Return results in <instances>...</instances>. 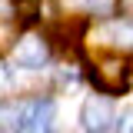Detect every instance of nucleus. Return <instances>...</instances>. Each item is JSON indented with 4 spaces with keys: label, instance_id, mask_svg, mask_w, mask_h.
I'll use <instances>...</instances> for the list:
<instances>
[{
    "label": "nucleus",
    "instance_id": "6",
    "mask_svg": "<svg viewBox=\"0 0 133 133\" xmlns=\"http://www.w3.org/2000/svg\"><path fill=\"white\" fill-rule=\"evenodd\" d=\"M103 37H110V43H120V47H133V23H127V20H110L103 27Z\"/></svg>",
    "mask_w": 133,
    "mask_h": 133
},
{
    "label": "nucleus",
    "instance_id": "8",
    "mask_svg": "<svg viewBox=\"0 0 133 133\" xmlns=\"http://www.w3.org/2000/svg\"><path fill=\"white\" fill-rule=\"evenodd\" d=\"M10 83H14V66L0 63V87H10Z\"/></svg>",
    "mask_w": 133,
    "mask_h": 133
},
{
    "label": "nucleus",
    "instance_id": "3",
    "mask_svg": "<svg viewBox=\"0 0 133 133\" xmlns=\"http://www.w3.org/2000/svg\"><path fill=\"white\" fill-rule=\"evenodd\" d=\"M50 57V47L43 37H37V33H27L23 40H17L14 47V63L23 66V70H40V66L47 63Z\"/></svg>",
    "mask_w": 133,
    "mask_h": 133
},
{
    "label": "nucleus",
    "instance_id": "1",
    "mask_svg": "<svg viewBox=\"0 0 133 133\" xmlns=\"http://www.w3.org/2000/svg\"><path fill=\"white\" fill-rule=\"evenodd\" d=\"M90 77H93V87L100 93H120L127 87V80H130V60L123 53H113V50L110 53H97Z\"/></svg>",
    "mask_w": 133,
    "mask_h": 133
},
{
    "label": "nucleus",
    "instance_id": "4",
    "mask_svg": "<svg viewBox=\"0 0 133 133\" xmlns=\"http://www.w3.org/2000/svg\"><path fill=\"white\" fill-rule=\"evenodd\" d=\"M53 116H57L53 100H37V103L27 107V130L30 133H47L50 123H53Z\"/></svg>",
    "mask_w": 133,
    "mask_h": 133
},
{
    "label": "nucleus",
    "instance_id": "10",
    "mask_svg": "<svg viewBox=\"0 0 133 133\" xmlns=\"http://www.w3.org/2000/svg\"><path fill=\"white\" fill-rule=\"evenodd\" d=\"M73 3H93V0H73Z\"/></svg>",
    "mask_w": 133,
    "mask_h": 133
},
{
    "label": "nucleus",
    "instance_id": "2",
    "mask_svg": "<svg viewBox=\"0 0 133 133\" xmlns=\"http://www.w3.org/2000/svg\"><path fill=\"white\" fill-rule=\"evenodd\" d=\"M80 120H83V130L87 133H107L116 120V110L107 97H90L80 110Z\"/></svg>",
    "mask_w": 133,
    "mask_h": 133
},
{
    "label": "nucleus",
    "instance_id": "9",
    "mask_svg": "<svg viewBox=\"0 0 133 133\" xmlns=\"http://www.w3.org/2000/svg\"><path fill=\"white\" fill-rule=\"evenodd\" d=\"M116 7H120V14L133 17V0H116Z\"/></svg>",
    "mask_w": 133,
    "mask_h": 133
},
{
    "label": "nucleus",
    "instance_id": "5",
    "mask_svg": "<svg viewBox=\"0 0 133 133\" xmlns=\"http://www.w3.org/2000/svg\"><path fill=\"white\" fill-rule=\"evenodd\" d=\"M0 130L3 133L27 130V107L23 103H14V100H3L0 103Z\"/></svg>",
    "mask_w": 133,
    "mask_h": 133
},
{
    "label": "nucleus",
    "instance_id": "7",
    "mask_svg": "<svg viewBox=\"0 0 133 133\" xmlns=\"http://www.w3.org/2000/svg\"><path fill=\"white\" fill-rule=\"evenodd\" d=\"M116 133H133V110H127L116 120Z\"/></svg>",
    "mask_w": 133,
    "mask_h": 133
}]
</instances>
